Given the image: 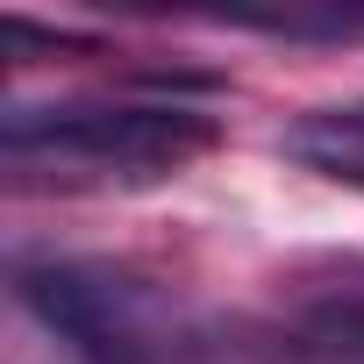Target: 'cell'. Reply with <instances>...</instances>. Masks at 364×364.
I'll return each mask as SVG.
<instances>
[{
	"label": "cell",
	"mask_w": 364,
	"mask_h": 364,
	"mask_svg": "<svg viewBox=\"0 0 364 364\" xmlns=\"http://www.w3.org/2000/svg\"><path fill=\"white\" fill-rule=\"evenodd\" d=\"M215 143V114L186 100H22L0 122V150L22 186H150Z\"/></svg>",
	"instance_id": "1"
},
{
	"label": "cell",
	"mask_w": 364,
	"mask_h": 364,
	"mask_svg": "<svg viewBox=\"0 0 364 364\" xmlns=\"http://www.w3.org/2000/svg\"><path fill=\"white\" fill-rule=\"evenodd\" d=\"M15 300L86 364H164L186 343L178 300L100 257H22Z\"/></svg>",
	"instance_id": "2"
},
{
	"label": "cell",
	"mask_w": 364,
	"mask_h": 364,
	"mask_svg": "<svg viewBox=\"0 0 364 364\" xmlns=\"http://www.w3.org/2000/svg\"><path fill=\"white\" fill-rule=\"evenodd\" d=\"M286 157H300L307 171L336 178V186H364V100L357 107H321L307 122L286 129Z\"/></svg>",
	"instance_id": "3"
},
{
	"label": "cell",
	"mask_w": 364,
	"mask_h": 364,
	"mask_svg": "<svg viewBox=\"0 0 364 364\" xmlns=\"http://www.w3.org/2000/svg\"><path fill=\"white\" fill-rule=\"evenodd\" d=\"M300 328L328 350H364V264H343L336 279L300 293Z\"/></svg>",
	"instance_id": "4"
},
{
	"label": "cell",
	"mask_w": 364,
	"mask_h": 364,
	"mask_svg": "<svg viewBox=\"0 0 364 364\" xmlns=\"http://www.w3.org/2000/svg\"><path fill=\"white\" fill-rule=\"evenodd\" d=\"M264 36H364V15H286V22H257Z\"/></svg>",
	"instance_id": "5"
}]
</instances>
